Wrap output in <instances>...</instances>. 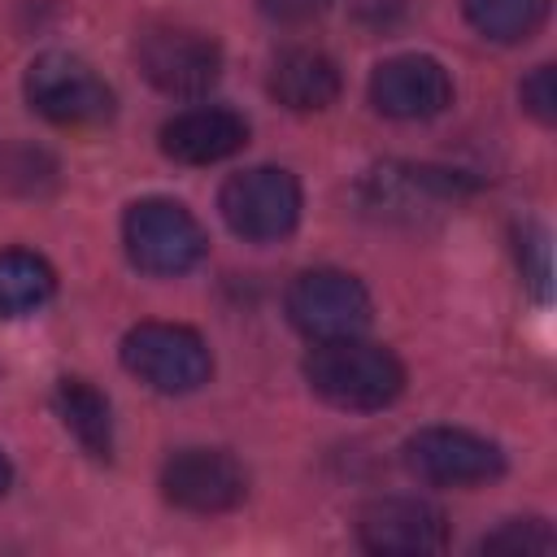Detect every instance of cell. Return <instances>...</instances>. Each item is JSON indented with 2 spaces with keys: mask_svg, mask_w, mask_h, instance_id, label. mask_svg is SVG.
I'll return each mask as SVG.
<instances>
[{
  "mask_svg": "<svg viewBox=\"0 0 557 557\" xmlns=\"http://www.w3.org/2000/svg\"><path fill=\"white\" fill-rule=\"evenodd\" d=\"M331 0H261V13L270 22H283V26H300V22H313Z\"/></svg>",
  "mask_w": 557,
  "mask_h": 557,
  "instance_id": "cell-19",
  "label": "cell"
},
{
  "mask_svg": "<svg viewBox=\"0 0 557 557\" xmlns=\"http://www.w3.org/2000/svg\"><path fill=\"white\" fill-rule=\"evenodd\" d=\"M518 100H522V109H527L535 122L548 126V122L557 117V74H553V65H535V70L522 78Z\"/></svg>",
  "mask_w": 557,
  "mask_h": 557,
  "instance_id": "cell-18",
  "label": "cell"
},
{
  "mask_svg": "<svg viewBox=\"0 0 557 557\" xmlns=\"http://www.w3.org/2000/svg\"><path fill=\"white\" fill-rule=\"evenodd\" d=\"M52 292H57V274L44 257H35L26 248L0 252V318L35 313Z\"/></svg>",
  "mask_w": 557,
  "mask_h": 557,
  "instance_id": "cell-15",
  "label": "cell"
},
{
  "mask_svg": "<svg viewBox=\"0 0 557 557\" xmlns=\"http://www.w3.org/2000/svg\"><path fill=\"white\" fill-rule=\"evenodd\" d=\"M287 318L313 344L361 335L370 326V292L344 270H305L287 287Z\"/></svg>",
  "mask_w": 557,
  "mask_h": 557,
  "instance_id": "cell-7",
  "label": "cell"
},
{
  "mask_svg": "<svg viewBox=\"0 0 557 557\" xmlns=\"http://www.w3.org/2000/svg\"><path fill=\"white\" fill-rule=\"evenodd\" d=\"M357 540L379 557H426L448 548V518L418 496H379L361 505Z\"/></svg>",
  "mask_w": 557,
  "mask_h": 557,
  "instance_id": "cell-9",
  "label": "cell"
},
{
  "mask_svg": "<svg viewBox=\"0 0 557 557\" xmlns=\"http://www.w3.org/2000/svg\"><path fill=\"white\" fill-rule=\"evenodd\" d=\"M161 496L187 513H226L248 496V474L222 448H178L161 466Z\"/></svg>",
  "mask_w": 557,
  "mask_h": 557,
  "instance_id": "cell-10",
  "label": "cell"
},
{
  "mask_svg": "<svg viewBox=\"0 0 557 557\" xmlns=\"http://www.w3.org/2000/svg\"><path fill=\"white\" fill-rule=\"evenodd\" d=\"M548 4L553 0H461L466 22L483 39H492V44H522V39H531L544 26Z\"/></svg>",
  "mask_w": 557,
  "mask_h": 557,
  "instance_id": "cell-16",
  "label": "cell"
},
{
  "mask_svg": "<svg viewBox=\"0 0 557 557\" xmlns=\"http://www.w3.org/2000/svg\"><path fill=\"white\" fill-rule=\"evenodd\" d=\"M405 466L435 487H474L505 470V453L461 426H426L405 440Z\"/></svg>",
  "mask_w": 557,
  "mask_h": 557,
  "instance_id": "cell-8",
  "label": "cell"
},
{
  "mask_svg": "<svg viewBox=\"0 0 557 557\" xmlns=\"http://www.w3.org/2000/svg\"><path fill=\"white\" fill-rule=\"evenodd\" d=\"M218 209L239 239L270 244L292 235V226L300 222V183L278 165H252L222 183Z\"/></svg>",
  "mask_w": 557,
  "mask_h": 557,
  "instance_id": "cell-5",
  "label": "cell"
},
{
  "mask_svg": "<svg viewBox=\"0 0 557 557\" xmlns=\"http://www.w3.org/2000/svg\"><path fill=\"white\" fill-rule=\"evenodd\" d=\"M483 553H553L557 548V535L544 518H513V522H500L492 535L479 540Z\"/></svg>",
  "mask_w": 557,
  "mask_h": 557,
  "instance_id": "cell-17",
  "label": "cell"
},
{
  "mask_svg": "<svg viewBox=\"0 0 557 557\" xmlns=\"http://www.w3.org/2000/svg\"><path fill=\"white\" fill-rule=\"evenodd\" d=\"M26 104L57 126H96L113 117L109 83L70 52H44L26 70Z\"/></svg>",
  "mask_w": 557,
  "mask_h": 557,
  "instance_id": "cell-3",
  "label": "cell"
},
{
  "mask_svg": "<svg viewBox=\"0 0 557 557\" xmlns=\"http://www.w3.org/2000/svg\"><path fill=\"white\" fill-rule=\"evenodd\" d=\"M52 405L65 422V431L96 457V461H109L113 453V418H109V400L83 383V379H61L57 392H52Z\"/></svg>",
  "mask_w": 557,
  "mask_h": 557,
  "instance_id": "cell-14",
  "label": "cell"
},
{
  "mask_svg": "<svg viewBox=\"0 0 557 557\" xmlns=\"http://www.w3.org/2000/svg\"><path fill=\"white\" fill-rule=\"evenodd\" d=\"M244 144H248V122L222 104L183 109L161 126V152L178 165H213L235 157Z\"/></svg>",
  "mask_w": 557,
  "mask_h": 557,
  "instance_id": "cell-12",
  "label": "cell"
},
{
  "mask_svg": "<svg viewBox=\"0 0 557 557\" xmlns=\"http://www.w3.org/2000/svg\"><path fill=\"white\" fill-rule=\"evenodd\" d=\"M370 104L396 122H422L453 104V78L435 57L400 52L370 74Z\"/></svg>",
  "mask_w": 557,
  "mask_h": 557,
  "instance_id": "cell-11",
  "label": "cell"
},
{
  "mask_svg": "<svg viewBox=\"0 0 557 557\" xmlns=\"http://www.w3.org/2000/svg\"><path fill=\"white\" fill-rule=\"evenodd\" d=\"M9 483H13V466H9V457L0 453V496L9 492Z\"/></svg>",
  "mask_w": 557,
  "mask_h": 557,
  "instance_id": "cell-20",
  "label": "cell"
},
{
  "mask_svg": "<svg viewBox=\"0 0 557 557\" xmlns=\"http://www.w3.org/2000/svg\"><path fill=\"white\" fill-rule=\"evenodd\" d=\"M122 366L165 392V396H187L196 387L209 383L213 374V357L205 348V339L191 331V326H178V322H139L126 331L122 339Z\"/></svg>",
  "mask_w": 557,
  "mask_h": 557,
  "instance_id": "cell-2",
  "label": "cell"
},
{
  "mask_svg": "<svg viewBox=\"0 0 557 557\" xmlns=\"http://www.w3.org/2000/svg\"><path fill=\"white\" fill-rule=\"evenodd\" d=\"M139 70L144 78L174 100H196L222 78V48L187 26H152L139 35Z\"/></svg>",
  "mask_w": 557,
  "mask_h": 557,
  "instance_id": "cell-6",
  "label": "cell"
},
{
  "mask_svg": "<svg viewBox=\"0 0 557 557\" xmlns=\"http://www.w3.org/2000/svg\"><path fill=\"white\" fill-rule=\"evenodd\" d=\"M122 244H126V257L144 274H183L209 248L200 222L178 200H161V196L135 200L126 209V218H122Z\"/></svg>",
  "mask_w": 557,
  "mask_h": 557,
  "instance_id": "cell-4",
  "label": "cell"
},
{
  "mask_svg": "<svg viewBox=\"0 0 557 557\" xmlns=\"http://www.w3.org/2000/svg\"><path fill=\"white\" fill-rule=\"evenodd\" d=\"M305 383L313 387V396H322L335 409L370 413V409H387L405 392V366L396 361L392 348L370 344L361 335L318 339L313 352L305 357Z\"/></svg>",
  "mask_w": 557,
  "mask_h": 557,
  "instance_id": "cell-1",
  "label": "cell"
},
{
  "mask_svg": "<svg viewBox=\"0 0 557 557\" xmlns=\"http://www.w3.org/2000/svg\"><path fill=\"white\" fill-rule=\"evenodd\" d=\"M270 96L292 113H318L339 96V70L318 48H287L270 65Z\"/></svg>",
  "mask_w": 557,
  "mask_h": 557,
  "instance_id": "cell-13",
  "label": "cell"
}]
</instances>
